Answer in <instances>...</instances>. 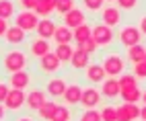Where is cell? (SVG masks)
I'll use <instances>...</instances> for the list:
<instances>
[{
  "label": "cell",
  "mask_w": 146,
  "mask_h": 121,
  "mask_svg": "<svg viewBox=\"0 0 146 121\" xmlns=\"http://www.w3.org/2000/svg\"><path fill=\"white\" fill-rule=\"evenodd\" d=\"M119 97L123 99V103H138V101L142 99V90L140 86H134V88H121L119 90Z\"/></svg>",
  "instance_id": "cell-23"
},
{
  "label": "cell",
  "mask_w": 146,
  "mask_h": 121,
  "mask_svg": "<svg viewBox=\"0 0 146 121\" xmlns=\"http://www.w3.org/2000/svg\"><path fill=\"white\" fill-rule=\"evenodd\" d=\"M15 23L19 29H23L25 33H31L37 29V25H39V17H37L33 11H23V13H19L15 17Z\"/></svg>",
  "instance_id": "cell-3"
},
{
  "label": "cell",
  "mask_w": 146,
  "mask_h": 121,
  "mask_svg": "<svg viewBox=\"0 0 146 121\" xmlns=\"http://www.w3.org/2000/svg\"><path fill=\"white\" fill-rule=\"evenodd\" d=\"M84 23H86V17H84V13L80 11V8H76V6L72 8L70 13L64 15V25H66L68 29H72V31H74L76 27L84 25Z\"/></svg>",
  "instance_id": "cell-9"
},
{
  "label": "cell",
  "mask_w": 146,
  "mask_h": 121,
  "mask_svg": "<svg viewBox=\"0 0 146 121\" xmlns=\"http://www.w3.org/2000/svg\"><path fill=\"white\" fill-rule=\"evenodd\" d=\"M25 99H27V95H25V90H19V88H11L8 90V97L4 99V109H8V111H19L23 105H25Z\"/></svg>",
  "instance_id": "cell-6"
},
{
  "label": "cell",
  "mask_w": 146,
  "mask_h": 121,
  "mask_svg": "<svg viewBox=\"0 0 146 121\" xmlns=\"http://www.w3.org/2000/svg\"><path fill=\"white\" fill-rule=\"evenodd\" d=\"M62 97H64V101H66V105H80L82 86H80V84H68Z\"/></svg>",
  "instance_id": "cell-15"
},
{
  "label": "cell",
  "mask_w": 146,
  "mask_h": 121,
  "mask_svg": "<svg viewBox=\"0 0 146 121\" xmlns=\"http://www.w3.org/2000/svg\"><path fill=\"white\" fill-rule=\"evenodd\" d=\"M8 84H11V88L25 90V88H29V84H31V74L25 72V70H21V72H13L11 76H8Z\"/></svg>",
  "instance_id": "cell-11"
},
{
  "label": "cell",
  "mask_w": 146,
  "mask_h": 121,
  "mask_svg": "<svg viewBox=\"0 0 146 121\" xmlns=\"http://www.w3.org/2000/svg\"><path fill=\"white\" fill-rule=\"evenodd\" d=\"M107 2H117V0H107Z\"/></svg>",
  "instance_id": "cell-47"
},
{
  "label": "cell",
  "mask_w": 146,
  "mask_h": 121,
  "mask_svg": "<svg viewBox=\"0 0 146 121\" xmlns=\"http://www.w3.org/2000/svg\"><path fill=\"white\" fill-rule=\"evenodd\" d=\"M138 29H140V33H142V35H146V17L140 19V27H138Z\"/></svg>",
  "instance_id": "cell-42"
},
{
  "label": "cell",
  "mask_w": 146,
  "mask_h": 121,
  "mask_svg": "<svg viewBox=\"0 0 146 121\" xmlns=\"http://www.w3.org/2000/svg\"><path fill=\"white\" fill-rule=\"evenodd\" d=\"M144 56H146V47H144L142 43L134 45V47H128V60H130L132 64H138V62H142V60H144Z\"/></svg>",
  "instance_id": "cell-25"
},
{
  "label": "cell",
  "mask_w": 146,
  "mask_h": 121,
  "mask_svg": "<svg viewBox=\"0 0 146 121\" xmlns=\"http://www.w3.org/2000/svg\"><path fill=\"white\" fill-rule=\"evenodd\" d=\"M39 0H19V4H21L23 11H35V6Z\"/></svg>",
  "instance_id": "cell-38"
},
{
  "label": "cell",
  "mask_w": 146,
  "mask_h": 121,
  "mask_svg": "<svg viewBox=\"0 0 146 121\" xmlns=\"http://www.w3.org/2000/svg\"><path fill=\"white\" fill-rule=\"evenodd\" d=\"M140 29L138 27H134V25H128V27H123L121 31H119V43L123 47H134V45H138L140 43Z\"/></svg>",
  "instance_id": "cell-4"
},
{
  "label": "cell",
  "mask_w": 146,
  "mask_h": 121,
  "mask_svg": "<svg viewBox=\"0 0 146 121\" xmlns=\"http://www.w3.org/2000/svg\"><path fill=\"white\" fill-rule=\"evenodd\" d=\"M54 41L56 45H62V43H70L74 41V33H72V29H68L66 25H58L56 27V31H54Z\"/></svg>",
  "instance_id": "cell-16"
},
{
  "label": "cell",
  "mask_w": 146,
  "mask_h": 121,
  "mask_svg": "<svg viewBox=\"0 0 146 121\" xmlns=\"http://www.w3.org/2000/svg\"><path fill=\"white\" fill-rule=\"evenodd\" d=\"M101 103V93L97 88H82V99H80V105L84 109H95L97 105Z\"/></svg>",
  "instance_id": "cell-12"
},
{
  "label": "cell",
  "mask_w": 146,
  "mask_h": 121,
  "mask_svg": "<svg viewBox=\"0 0 146 121\" xmlns=\"http://www.w3.org/2000/svg\"><path fill=\"white\" fill-rule=\"evenodd\" d=\"M99 113H101V121H117V113H115V107H111V105L103 107Z\"/></svg>",
  "instance_id": "cell-30"
},
{
  "label": "cell",
  "mask_w": 146,
  "mask_h": 121,
  "mask_svg": "<svg viewBox=\"0 0 146 121\" xmlns=\"http://www.w3.org/2000/svg\"><path fill=\"white\" fill-rule=\"evenodd\" d=\"M60 66H62V62H60V58H58L54 52H50V54H45L43 58H39V68L43 70L45 74L58 72V70H60Z\"/></svg>",
  "instance_id": "cell-10"
},
{
  "label": "cell",
  "mask_w": 146,
  "mask_h": 121,
  "mask_svg": "<svg viewBox=\"0 0 146 121\" xmlns=\"http://www.w3.org/2000/svg\"><path fill=\"white\" fill-rule=\"evenodd\" d=\"M80 121H101V113L95 109H84V113L80 115Z\"/></svg>",
  "instance_id": "cell-35"
},
{
  "label": "cell",
  "mask_w": 146,
  "mask_h": 121,
  "mask_svg": "<svg viewBox=\"0 0 146 121\" xmlns=\"http://www.w3.org/2000/svg\"><path fill=\"white\" fill-rule=\"evenodd\" d=\"M115 113H117V121H136L140 119V107L134 103H125L115 107Z\"/></svg>",
  "instance_id": "cell-7"
},
{
  "label": "cell",
  "mask_w": 146,
  "mask_h": 121,
  "mask_svg": "<svg viewBox=\"0 0 146 121\" xmlns=\"http://www.w3.org/2000/svg\"><path fill=\"white\" fill-rule=\"evenodd\" d=\"M89 60H91L89 54H84L82 49L76 47L74 54H72V58H70V66H72L74 70H86V66H89Z\"/></svg>",
  "instance_id": "cell-20"
},
{
  "label": "cell",
  "mask_w": 146,
  "mask_h": 121,
  "mask_svg": "<svg viewBox=\"0 0 146 121\" xmlns=\"http://www.w3.org/2000/svg\"><path fill=\"white\" fill-rule=\"evenodd\" d=\"M56 23L52 21V19H39V25H37V35H39L41 39H52L54 37V31H56Z\"/></svg>",
  "instance_id": "cell-18"
},
{
  "label": "cell",
  "mask_w": 146,
  "mask_h": 121,
  "mask_svg": "<svg viewBox=\"0 0 146 121\" xmlns=\"http://www.w3.org/2000/svg\"><path fill=\"white\" fill-rule=\"evenodd\" d=\"M101 66H103V70H105L107 76L117 78V76L123 74V70H125V60L119 54H109V56L103 58V64Z\"/></svg>",
  "instance_id": "cell-1"
},
{
  "label": "cell",
  "mask_w": 146,
  "mask_h": 121,
  "mask_svg": "<svg viewBox=\"0 0 146 121\" xmlns=\"http://www.w3.org/2000/svg\"><path fill=\"white\" fill-rule=\"evenodd\" d=\"M103 2H105V0H82L84 8H86V11H91V13L103 11Z\"/></svg>",
  "instance_id": "cell-34"
},
{
  "label": "cell",
  "mask_w": 146,
  "mask_h": 121,
  "mask_svg": "<svg viewBox=\"0 0 146 121\" xmlns=\"http://www.w3.org/2000/svg\"><path fill=\"white\" fill-rule=\"evenodd\" d=\"M41 2H43L47 8H52V11H56V6H58V0H41Z\"/></svg>",
  "instance_id": "cell-41"
},
{
  "label": "cell",
  "mask_w": 146,
  "mask_h": 121,
  "mask_svg": "<svg viewBox=\"0 0 146 121\" xmlns=\"http://www.w3.org/2000/svg\"><path fill=\"white\" fill-rule=\"evenodd\" d=\"M54 121H70V109L64 105H58V111L54 115Z\"/></svg>",
  "instance_id": "cell-33"
},
{
  "label": "cell",
  "mask_w": 146,
  "mask_h": 121,
  "mask_svg": "<svg viewBox=\"0 0 146 121\" xmlns=\"http://www.w3.org/2000/svg\"><path fill=\"white\" fill-rule=\"evenodd\" d=\"M117 82H119V90L121 88H134V86H138V78H136L134 74H121L117 78Z\"/></svg>",
  "instance_id": "cell-29"
},
{
  "label": "cell",
  "mask_w": 146,
  "mask_h": 121,
  "mask_svg": "<svg viewBox=\"0 0 146 121\" xmlns=\"http://www.w3.org/2000/svg\"><path fill=\"white\" fill-rule=\"evenodd\" d=\"M97 47H99V45L95 43V39H93V37H91V39H86V41H82V43H78V49H82V52H84V54H89V56H93V54L97 52Z\"/></svg>",
  "instance_id": "cell-31"
},
{
  "label": "cell",
  "mask_w": 146,
  "mask_h": 121,
  "mask_svg": "<svg viewBox=\"0 0 146 121\" xmlns=\"http://www.w3.org/2000/svg\"><path fill=\"white\" fill-rule=\"evenodd\" d=\"M144 62H146V56H144Z\"/></svg>",
  "instance_id": "cell-48"
},
{
  "label": "cell",
  "mask_w": 146,
  "mask_h": 121,
  "mask_svg": "<svg viewBox=\"0 0 146 121\" xmlns=\"http://www.w3.org/2000/svg\"><path fill=\"white\" fill-rule=\"evenodd\" d=\"M6 29H8V23L4 21V19H0V37H4V33H6Z\"/></svg>",
  "instance_id": "cell-40"
},
{
  "label": "cell",
  "mask_w": 146,
  "mask_h": 121,
  "mask_svg": "<svg viewBox=\"0 0 146 121\" xmlns=\"http://www.w3.org/2000/svg\"><path fill=\"white\" fill-rule=\"evenodd\" d=\"M134 76L138 78V80H144L146 78V62H144V60L138 62V64H134Z\"/></svg>",
  "instance_id": "cell-36"
},
{
  "label": "cell",
  "mask_w": 146,
  "mask_h": 121,
  "mask_svg": "<svg viewBox=\"0 0 146 121\" xmlns=\"http://www.w3.org/2000/svg\"><path fill=\"white\" fill-rule=\"evenodd\" d=\"M66 86H68V84H66V80H64V78H52L50 82L45 84V88H47L45 93H47V95H52V97H62V95H64V90H66Z\"/></svg>",
  "instance_id": "cell-22"
},
{
  "label": "cell",
  "mask_w": 146,
  "mask_h": 121,
  "mask_svg": "<svg viewBox=\"0 0 146 121\" xmlns=\"http://www.w3.org/2000/svg\"><path fill=\"white\" fill-rule=\"evenodd\" d=\"M54 54L60 58V62H70V58H72V54H74V49H72L70 43H62V45H58V47H56V52H54Z\"/></svg>",
  "instance_id": "cell-27"
},
{
  "label": "cell",
  "mask_w": 146,
  "mask_h": 121,
  "mask_svg": "<svg viewBox=\"0 0 146 121\" xmlns=\"http://www.w3.org/2000/svg\"><path fill=\"white\" fill-rule=\"evenodd\" d=\"M140 119L146 121V107H140Z\"/></svg>",
  "instance_id": "cell-44"
},
{
  "label": "cell",
  "mask_w": 146,
  "mask_h": 121,
  "mask_svg": "<svg viewBox=\"0 0 146 121\" xmlns=\"http://www.w3.org/2000/svg\"><path fill=\"white\" fill-rule=\"evenodd\" d=\"M101 21H103V25H107V27L119 25V23H121V11H119L117 6H105L103 11H101Z\"/></svg>",
  "instance_id": "cell-8"
},
{
  "label": "cell",
  "mask_w": 146,
  "mask_h": 121,
  "mask_svg": "<svg viewBox=\"0 0 146 121\" xmlns=\"http://www.w3.org/2000/svg\"><path fill=\"white\" fill-rule=\"evenodd\" d=\"M56 111H58V105L54 103V101H45V103L39 107V111H37V115H39L43 121H54Z\"/></svg>",
  "instance_id": "cell-24"
},
{
  "label": "cell",
  "mask_w": 146,
  "mask_h": 121,
  "mask_svg": "<svg viewBox=\"0 0 146 121\" xmlns=\"http://www.w3.org/2000/svg\"><path fill=\"white\" fill-rule=\"evenodd\" d=\"M72 8H74V0H58L56 13H60V15H66V13H70Z\"/></svg>",
  "instance_id": "cell-32"
},
{
  "label": "cell",
  "mask_w": 146,
  "mask_h": 121,
  "mask_svg": "<svg viewBox=\"0 0 146 121\" xmlns=\"http://www.w3.org/2000/svg\"><path fill=\"white\" fill-rule=\"evenodd\" d=\"M15 17V4L13 0H0V19H4V21H8V19Z\"/></svg>",
  "instance_id": "cell-28"
},
{
  "label": "cell",
  "mask_w": 146,
  "mask_h": 121,
  "mask_svg": "<svg viewBox=\"0 0 146 121\" xmlns=\"http://www.w3.org/2000/svg\"><path fill=\"white\" fill-rule=\"evenodd\" d=\"M45 93H43V90H29V93H27V99H25V107L27 109H31V111H39V107L45 103Z\"/></svg>",
  "instance_id": "cell-13"
},
{
  "label": "cell",
  "mask_w": 146,
  "mask_h": 121,
  "mask_svg": "<svg viewBox=\"0 0 146 121\" xmlns=\"http://www.w3.org/2000/svg\"><path fill=\"white\" fill-rule=\"evenodd\" d=\"M17 121H33V119H31V117H19Z\"/></svg>",
  "instance_id": "cell-45"
},
{
  "label": "cell",
  "mask_w": 146,
  "mask_h": 121,
  "mask_svg": "<svg viewBox=\"0 0 146 121\" xmlns=\"http://www.w3.org/2000/svg\"><path fill=\"white\" fill-rule=\"evenodd\" d=\"M91 37L95 39V43L99 45V47H107V45L113 43V31H111V27H107V25H97V27H93Z\"/></svg>",
  "instance_id": "cell-5"
},
{
  "label": "cell",
  "mask_w": 146,
  "mask_h": 121,
  "mask_svg": "<svg viewBox=\"0 0 146 121\" xmlns=\"http://www.w3.org/2000/svg\"><path fill=\"white\" fill-rule=\"evenodd\" d=\"M8 90H11V88H8L6 82H0V103H4V99L8 97Z\"/></svg>",
  "instance_id": "cell-39"
},
{
  "label": "cell",
  "mask_w": 146,
  "mask_h": 121,
  "mask_svg": "<svg viewBox=\"0 0 146 121\" xmlns=\"http://www.w3.org/2000/svg\"><path fill=\"white\" fill-rule=\"evenodd\" d=\"M4 115H6V109H4V105H2V103H0V121L4 119Z\"/></svg>",
  "instance_id": "cell-43"
},
{
  "label": "cell",
  "mask_w": 146,
  "mask_h": 121,
  "mask_svg": "<svg viewBox=\"0 0 146 121\" xmlns=\"http://www.w3.org/2000/svg\"><path fill=\"white\" fill-rule=\"evenodd\" d=\"M74 41L76 43H82V41H86V39H91V33H93V29H91V25H80V27H76L74 29Z\"/></svg>",
  "instance_id": "cell-26"
},
{
  "label": "cell",
  "mask_w": 146,
  "mask_h": 121,
  "mask_svg": "<svg viewBox=\"0 0 146 121\" xmlns=\"http://www.w3.org/2000/svg\"><path fill=\"white\" fill-rule=\"evenodd\" d=\"M101 95L107 97V99H117L119 97V82H117V78H107V80H103Z\"/></svg>",
  "instance_id": "cell-19"
},
{
  "label": "cell",
  "mask_w": 146,
  "mask_h": 121,
  "mask_svg": "<svg viewBox=\"0 0 146 121\" xmlns=\"http://www.w3.org/2000/svg\"><path fill=\"white\" fill-rule=\"evenodd\" d=\"M2 66L6 72H21V70L27 68V56L23 52H19V49H13V52H8L2 60Z\"/></svg>",
  "instance_id": "cell-2"
},
{
  "label": "cell",
  "mask_w": 146,
  "mask_h": 121,
  "mask_svg": "<svg viewBox=\"0 0 146 121\" xmlns=\"http://www.w3.org/2000/svg\"><path fill=\"white\" fill-rule=\"evenodd\" d=\"M136 6H138V0H117L119 11H134Z\"/></svg>",
  "instance_id": "cell-37"
},
{
  "label": "cell",
  "mask_w": 146,
  "mask_h": 121,
  "mask_svg": "<svg viewBox=\"0 0 146 121\" xmlns=\"http://www.w3.org/2000/svg\"><path fill=\"white\" fill-rule=\"evenodd\" d=\"M25 31L23 29H19L17 25H11L6 29V33H4V41L6 43H11V45H19V43H23L25 41Z\"/></svg>",
  "instance_id": "cell-17"
},
{
  "label": "cell",
  "mask_w": 146,
  "mask_h": 121,
  "mask_svg": "<svg viewBox=\"0 0 146 121\" xmlns=\"http://www.w3.org/2000/svg\"><path fill=\"white\" fill-rule=\"evenodd\" d=\"M29 52H31V56H35L37 60L39 58H43L45 54H50L52 52V47H50V41L47 39H35V41L31 43V47H29Z\"/></svg>",
  "instance_id": "cell-21"
},
{
  "label": "cell",
  "mask_w": 146,
  "mask_h": 121,
  "mask_svg": "<svg viewBox=\"0 0 146 121\" xmlns=\"http://www.w3.org/2000/svg\"><path fill=\"white\" fill-rule=\"evenodd\" d=\"M84 76H86V80H89L91 84H99V82H103V80L107 78V74H105V70H103L101 64H89Z\"/></svg>",
  "instance_id": "cell-14"
},
{
  "label": "cell",
  "mask_w": 146,
  "mask_h": 121,
  "mask_svg": "<svg viewBox=\"0 0 146 121\" xmlns=\"http://www.w3.org/2000/svg\"><path fill=\"white\" fill-rule=\"evenodd\" d=\"M142 103H144V107H146V90H142Z\"/></svg>",
  "instance_id": "cell-46"
}]
</instances>
